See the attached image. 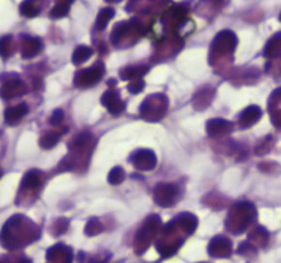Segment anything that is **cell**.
Segmentation results:
<instances>
[{"mask_svg":"<svg viewBox=\"0 0 281 263\" xmlns=\"http://www.w3.org/2000/svg\"><path fill=\"white\" fill-rule=\"evenodd\" d=\"M174 222H176V225H179L186 233H193V231L197 229V225H198L195 216H192V214H182V216H179V217L176 218Z\"/></svg>","mask_w":281,"mask_h":263,"instance_id":"e0dca14e","label":"cell"},{"mask_svg":"<svg viewBox=\"0 0 281 263\" xmlns=\"http://www.w3.org/2000/svg\"><path fill=\"white\" fill-rule=\"evenodd\" d=\"M159 226H161V220L158 218V216H150V217L147 218V220L144 222V225L140 228L136 241H137L139 244H143L141 251L147 247L150 238H152V236L156 233V231L159 229Z\"/></svg>","mask_w":281,"mask_h":263,"instance_id":"8992f818","label":"cell"},{"mask_svg":"<svg viewBox=\"0 0 281 263\" xmlns=\"http://www.w3.org/2000/svg\"><path fill=\"white\" fill-rule=\"evenodd\" d=\"M261 116H262V112H261V108L259 107H256V106L247 107L240 116V125L243 128L251 126L253 124H256L259 119H261Z\"/></svg>","mask_w":281,"mask_h":263,"instance_id":"2e32d148","label":"cell"},{"mask_svg":"<svg viewBox=\"0 0 281 263\" xmlns=\"http://www.w3.org/2000/svg\"><path fill=\"white\" fill-rule=\"evenodd\" d=\"M101 103H103V106H104L112 115H119V113L124 110V107H125L124 101L119 98V94L115 93V91H112V90H110V91H107V93L103 95Z\"/></svg>","mask_w":281,"mask_h":263,"instance_id":"8fae6325","label":"cell"},{"mask_svg":"<svg viewBox=\"0 0 281 263\" xmlns=\"http://www.w3.org/2000/svg\"><path fill=\"white\" fill-rule=\"evenodd\" d=\"M72 250L62 244H57L48 250L47 259L49 262H61V263H70L72 262Z\"/></svg>","mask_w":281,"mask_h":263,"instance_id":"7c38bea8","label":"cell"},{"mask_svg":"<svg viewBox=\"0 0 281 263\" xmlns=\"http://www.w3.org/2000/svg\"><path fill=\"white\" fill-rule=\"evenodd\" d=\"M146 72H147V67H146V65H131V67H126V69L122 70V79L137 80V79H140Z\"/></svg>","mask_w":281,"mask_h":263,"instance_id":"44dd1931","label":"cell"},{"mask_svg":"<svg viewBox=\"0 0 281 263\" xmlns=\"http://www.w3.org/2000/svg\"><path fill=\"white\" fill-rule=\"evenodd\" d=\"M154 198L161 207H172L179 198V190L174 185H158L154 192Z\"/></svg>","mask_w":281,"mask_h":263,"instance_id":"277c9868","label":"cell"},{"mask_svg":"<svg viewBox=\"0 0 281 263\" xmlns=\"http://www.w3.org/2000/svg\"><path fill=\"white\" fill-rule=\"evenodd\" d=\"M232 129V125L228 122V121H223V119H211L208 121L207 124V133L210 136H222V134H226Z\"/></svg>","mask_w":281,"mask_h":263,"instance_id":"9a60e30c","label":"cell"},{"mask_svg":"<svg viewBox=\"0 0 281 263\" xmlns=\"http://www.w3.org/2000/svg\"><path fill=\"white\" fill-rule=\"evenodd\" d=\"M27 113H29V107H27V104L21 103V104H18V106H15V107H9V108H8V110L5 112V119H6L8 124L15 125V124H18L21 119H23Z\"/></svg>","mask_w":281,"mask_h":263,"instance_id":"5bb4252c","label":"cell"},{"mask_svg":"<svg viewBox=\"0 0 281 263\" xmlns=\"http://www.w3.org/2000/svg\"><path fill=\"white\" fill-rule=\"evenodd\" d=\"M103 231V226L101 223L98 222V218H91V220L86 223L85 226V233L88 236H94V235H98L100 232Z\"/></svg>","mask_w":281,"mask_h":263,"instance_id":"484cf974","label":"cell"},{"mask_svg":"<svg viewBox=\"0 0 281 263\" xmlns=\"http://www.w3.org/2000/svg\"><path fill=\"white\" fill-rule=\"evenodd\" d=\"M19 11L24 16H36L42 11V0H24Z\"/></svg>","mask_w":281,"mask_h":263,"instance_id":"ac0fdd59","label":"cell"},{"mask_svg":"<svg viewBox=\"0 0 281 263\" xmlns=\"http://www.w3.org/2000/svg\"><path fill=\"white\" fill-rule=\"evenodd\" d=\"M165 108H167V100H165V97H162V95H155V97H147V100L141 104V107H140V112H141V115L146 118L147 115H149V112L152 113L150 115V118L149 119H159L162 115H164V112H165Z\"/></svg>","mask_w":281,"mask_h":263,"instance_id":"3957f363","label":"cell"},{"mask_svg":"<svg viewBox=\"0 0 281 263\" xmlns=\"http://www.w3.org/2000/svg\"><path fill=\"white\" fill-rule=\"evenodd\" d=\"M280 21H281V15H280Z\"/></svg>","mask_w":281,"mask_h":263,"instance_id":"836d02e7","label":"cell"},{"mask_svg":"<svg viewBox=\"0 0 281 263\" xmlns=\"http://www.w3.org/2000/svg\"><path fill=\"white\" fill-rule=\"evenodd\" d=\"M62 118H64V113H62V110H55L54 113H52V116H51V124L52 125H58V124H61V121H62Z\"/></svg>","mask_w":281,"mask_h":263,"instance_id":"f546056e","label":"cell"},{"mask_svg":"<svg viewBox=\"0 0 281 263\" xmlns=\"http://www.w3.org/2000/svg\"><path fill=\"white\" fill-rule=\"evenodd\" d=\"M24 93H26V86L18 77H11L2 85V88H0V95L5 100L15 98L18 95H23Z\"/></svg>","mask_w":281,"mask_h":263,"instance_id":"9c48e42d","label":"cell"},{"mask_svg":"<svg viewBox=\"0 0 281 263\" xmlns=\"http://www.w3.org/2000/svg\"><path fill=\"white\" fill-rule=\"evenodd\" d=\"M254 214L256 211L251 204H247V202L236 204L234 210L231 211L229 218L226 222L229 231H232L234 233H241L251 223V220L254 218Z\"/></svg>","mask_w":281,"mask_h":263,"instance_id":"7a4b0ae2","label":"cell"},{"mask_svg":"<svg viewBox=\"0 0 281 263\" xmlns=\"http://www.w3.org/2000/svg\"><path fill=\"white\" fill-rule=\"evenodd\" d=\"M0 177H2V170H0Z\"/></svg>","mask_w":281,"mask_h":263,"instance_id":"d6a6232c","label":"cell"},{"mask_svg":"<svg viewBox=\"0 0 281 263\" xmlns=\"http://www.w3.org/2000/svg\"><path fill=\"white\" fill-rule=\"evenodd\" d=\"M125 179V172H124V170L122 168H113L112 171H110V174H109V182L112 183V185H119V183H122V180Z\"/></svg>","mask_w":281,"mask_h":263,"instance_id":"83f0119b","label":"cell"},{"mask_svg":"<svg viewBox=\"0 0 281 263\" xmlns=\"http://www.w3.org/2000/svg\"><path fill=\"white\" fill-rule=\"evenodd\" d=\"M60 140V134L58 133H48L40 139V146L43 149H51L57 144V141Z\"/></svg>","mask_w":281,"mask_h":263,"instance_id":"d4e9b609","label":"cell"},{"mask_svg":"<svg viewBox=\"0 0 281 263\" xmlns=\"http://www.w3.org/2000/svg\"><path fill=\"white\" fill-rule=\"evenodd\" d=\"M107 2H115V0H107Z\"/></svg>","mask_w":281,"mask_h":263,"instance_id":"1f68e13d","label":"cell"},{"mask_svg":"<svg viewBox=\"0 0 281 263\" xmlns=\"http://www.w3.org/2000/svg\"><path fill=\"white\" fill-rule=\"evenodd\" d=\"M42 185V174L36 170H31L26 174V177L23 179V187L24 189H30V190H36L39 189Z\"/></svg>","mask_w":281,"mask_h":263,"instance_id":"d6986e66","label":"cell"},{"mask_svg":"<svg viewBox=\"0 0 281 263\" xmlns=\"http://www.w3.org/2000/svg\"><path fill=\"white\" fill-rule=\"evenodd\" d=\"M70 2L72 0H61V3H67V5H70Z\"/></svg>","mask_w":281,"mask_h":263,"instance_id":"4dcf8cb0","label":"cell"},{"mask_svg":"<svg viewBox=\"0 0 281 263\" xmlns=\"http://www.w3.org/2000/svg\"><path fill=\"white\" fill-rule=\"evenodd\" d=\"M69 8H70V5H67V3H57L55 6H54V9L51 11V16L52 18H62V16H66L67 15V12H69Z\"/></svg>","mask_w":281,"mask_h":263,"instance_id":"4316f807","label":"cell"},{"mask_svg":"<svg viewBox=\"0 0 281 263\" xmlns=\"http://www.w3.org/2000/svg\"><path fill=\"white\" fill-rule=\"evenodd\" d=\"M42 49V42L36 37H24L23 46H21V55L23 58H33Z\"/></svg>","mask_w":281,"mask_h":263,"instance_id":"4fadbf2b","label":"cell"},{"mask_svg":"<svg viewBox=\"0 0 281 263\" xmlns=\"http://www.w3.org/2000/svg\"><path fill=\"white\" fill-rule=\"evenodd\" d=\"M14 52V40L11 36H5L0 39V57L8 58Z\"/></svg>","mask_w":281,"mask_h":263,"instance_id":"603a6c76","label":"cell"},{"mask_svg":"<svg viewBox=\"0 0 281 263\" xmlns=\"http://www.w3.org/2000/svg\"><path fill=\"white\" fill-rule=\"evenodd\" d=\"M93 55V49L88 46H78L73 52V62L75 64H80L83 61H86L90 57Z\"/></svg>","mask_w":281,"mask_h":263,"instance_id":"cb8c5ba5","label":"cell"},{"mask_svg":"<svg viewBox=\"0 0 281 263\" xmlns=\"http://www.w3.org/2000/svg\"><path fill=\"white\" fill-rule=\"evenodd\" d=\"M103 73H104L103 64H95L94 67L85 69V70L76 73L75 85H76V86H80V88H88V86L97 83V82L101 79Z\"/></svg>","mask_w":281,"mask_h":263,"instance_id":"5b68a950","label":"cell"},{"mask_svg":"<svg viewBox=\"0 0 281 263\" xmlns=\"http://www.w3.org/2000/svg\"><path fill=\"white\" fill-rule=\"evenodd\" d=\"M29 225V220L24 216H14L6 222L2 232H0V241L2 246L8 250H15L23 244L31 243V239L37 238L36 228L31 225L30 228H26Z\"/></svg>","mask_w":281,"mask_h":263,"instance_id":"6da1fadb","label":"cell"},{"mask_svg":"<svg viewBox=\"0 0 281 263\" xmlns=\"http://www.w3.org/2000/svg\"><path fill=\"white\" fill-rule=\"evenodd\" d=\"M113 15H115V11L112 9V8H106V9H103L100 14H98V16H97V21H95V27H97V30H103L106 26H107V23L113 18Z\"/></svg>","mask_w":281,"mask_h":263,"instance_id":"7402d4cb","label":"cell"},{"mask_svg":"<svg viewBox=\"0 0 281 263\" xmlns=\"http://www.w3.org/2000/svg\"><path fill=\"white\" fill-rule=\"evenodd\" d=\"M208 253L213 257H228L232 253V243L225 236H216L210 241Z\"/></svg>","mask_w":281,"mask_h":263,"instance_id":"ba28073f","label":"cell"},{"mask_svg":"<svg viewBox=\"0 0 281 263\" xmlns=\"http://www.w3.org/2000/svg\"><path fill=\"white\" fill-rule=\"evenodd\" d=\"M236 46V37L232 31H222L216 36L211 51L214 52H232Z\"/></svg>","mask_w":281,"mask_h":263,"instance_id":"52a82bcc","label":"cell"},{"mask_svg":"<svg viewBox=\"0 0 281 263\" xmlns=\"http://www.w3.org/2000/svg\"><path fill=\"white\" fill-rule=\"evenodd\" d=\"M131 162L139 168V170H144V171H149L152 170L156 164V158L155 155L150 150H139L136 152L133 158H131Z\"/></svg>","mask_w":281,"mask_h":263,"instance_id":"30bf717a","label":"cell"},{"mask_svg":"<svg viewBox=\"0 0 281 263\" xmlns=\"http://www.w3.org/2000/svg\"><path fill=\"white\" fill-rule=\"evenodd\" d=\"M143 86H144L143 80L137 79V80H133L131 83H129L128 91H129V93H133V94H137V93H140V91L143 90Z\"/></svg>","mask_w":281,"mask_h":263,"instance_id":"f1b7e54d","label":"cell"},{"mask_svg":"<svg viewBox=\"0 0 281 263\" xmlns=\"http://www.w3.org/2000/svg\"><path fill=\"white\" fill-rule=\"evenodd\" d=\"M281 52V33L274 36L268 43H266V46H265V57L268 58H274L277 57L278 54Z\"/></svg>","mask_w":281,"mask_h":263,"instance_id":"ffe728a7","label":"cell"}]
</instances>
